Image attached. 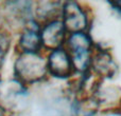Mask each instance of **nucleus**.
I'll list each match as a JSON object with an SVG mask.
<instances>
[{"label":"nucleus","instance_id":"f257e3e1","mask_svg":"<svg viewBox=\"0 0 121 116\" xmlns=\"http://www.w3.org/2000/svg\"><path fill=\"white\" fill-rule=\"evenodd\" d=\"M47 72V61L38 53H20L14 63V74L21 85L40 81Z\"/></svg>","mask_w":121,"mask_h":116},{"label":"nucleus","instance_id":"7ed1b4c3","mask_svg":"<svg viewBox=\"0 0 121 116\" xmlns=\"http://www.w3.org/2000/svg\"><path fill=\"white\" fill-rule=\"evenodd\" d=\"M63 25L66 32L84 33L88 25L87 15L77 2H65L62 8Z\"/></svg>","mask_w":121,"mask_h":116},{"label":"nucleus","instance_id":"f03ea898","mask_svg":"<svg viewBox=\"0 0 121 116\" xmlns=\"http://www.w3.org/2000/svg\"><path fill=\"white\" fill-rule=\"evenodd\" d=\"M69 56L73 68L79 72H86L91 61V40L85 33L70 34L67 39Z\"/></svg>","mask_w":121,"mask_h":116},{"label":"nucleus","instance_id":"1a4fd4ad","mask_svg":"<svg viewBox=\"0 0 121 116\" xmlns=\"http://www.w3.org/2000/svg\"><path fill=\"white\" fill-rule=\"evenodd\" d=\"M9 49V40L3 34H0V64Z\"/></svg>","mask_w":121,"mask_h":116},{"label":"nucleus","instance_id":"423d86ee","mask_svg":"<svg viewBox=\"0 0 121 116\" xmlns=\"http://www.w3.org/2000/svg\"><path fill=\"white\" fill-rule=\"evenodd\" d=\"M23 95V85L17 80L0 82V108L3 110L13 111Z\"/></svg>","mask_w":121,"mask_h":116},{"label":"nucleus","instance_id":"20e7f679","mask_svg":"<svg viewBox=\"0 0 121 116\" xmlns=\"http://www.w3.org/2000/svg\"><path fill=\"white\" fill-rule=\"evenodd\" d=\"M46 61L48 72L59 78H66L71 76L74 71L68 52L60 48L51 51Z\"/></svg>","mask_w":121,"mask_h":116},{"label":"nucleus","instance_id":"0eeeda50","mask_svg":"<svg viewBox=\"0 0 121 116\" xmlns=\"http://www.w3.org/2000/svg\"><path fill=\"white\" fill-rule=\"evenodd\" d=\"M18 46L21 53H38L43 46L38 25L34 23V25H29L23 30L19 37Z\"/></svg>","mask_w":121,"mask_h":116},{"label":"nucleus","instance_id":"6e6552de","mask_svg":"<svg viewBox=\"0 0 121 116\" xmlns=\"http://www.w3.org/2000/svg\"><path fill=\"white\" fill-rule=\"evenodd\" d=\"M90 66L98 74L103 76H111L115 72V64L112 60V57L106 52H100L95 58H91Z\"/></svg>","mask_w":121,"mask_h":116},{"label":"nucleus","instance_id":"9b49d317","mask_svg":"<svg viewBox=\"0 0 121 116\" xmlns=\"http://www.w3.org/2000/svg\"><path fill=\"white\" fill-rule=\"evenodd\" d=\"M0 116H1V115H0Z\"/></svg>","mask_w":121,"mask_h":116},{"label":"nucleus","instance_id":"39448f33","mask_svg":"<svg viewBox=\"0 0 121 116\" xmlns=\"http://www.w3.org/2000/svg\"><path fill=\"white\" fill-rule=\"evenodd\" d=\"M65 34L66 30L62 21L56 19L49 21L40 31L42 44L51 51L60 49L65 41Z\"/></svg>","mask_w":121,"mask_h":116},{"label":"nucleus","instance_id":"9d476101","mask_svg":"<svg viewBox=\"0 0 121 116\" xmlns=\"http://www.w3.org/2000/svg\"><path fill=\"white\" fill-rule=\"evenodd\" d=\"M113 4H114L115 6H117L119 11H121V1H120V2H115V3H113Z\"/></svg>","mask_w":121,"mask_h":116}]
</instances>
